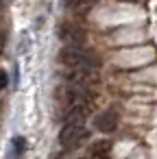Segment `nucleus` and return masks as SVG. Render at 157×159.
Here are the masks:
<instances>
[{
  "label": "nucleus",
  "instance_id": "obj_6",
  "mask_svg": "<svg viewBox=\"0 0 157 159\" xmlns=\"http://www.w3.org/2000/svg\"><path fill=\"white\" fill-rule=\"evenodd\" d=\"M111 148H113V144L109 139H98V142L92 144L90 152H92L94 159H109L111 157Z\"/></svg>",
  "mask_w": 157,
  "mask_h": 159
},
{
  "label": "nucleus",
  "instance_id": "obj_2",
  "mask_svg": "<svg viewBox=\"0 0 157 159\" xmlns=\"http://www.w3.org/2000/svg\"><path fill=\"white\" fill-rule=\"evenodd\" d=\"M87 129L83 126V124H76V122H68L63 129H61V133H59V144L63 146V148H76V146H81L85 139H87Z\"/></svg>",
  "mask_w": 157,
  "mask_h": 159
},
{
  "label": "nucleus",
  "instance_id": "obj_1",
  "mask_svg": "<svg viewBox=\"0 0 157 159\" xmlns=\"http://www.w3.org/2000/svg\"><path fill=\"white\" fill-rule=\"evenodd\" d=\"M59 61L63 68H85V70H98L100 57L81 48V46H66L59 52Z\"/></svg>",
  "mask_w": 157,
  "mask_h": 159
},
{
  "label": "nucleus",
  "instance_id": "obj_8",
  "mask_svg": "<svg viewBox=\"0 0 157 159\" xmlns=\"http://www.w3.org/2000/svg\"><path fill=\"white\" fill-rule=\"evenodd\" d=\"M13 148H16V155H22V152H24V148H26L24 137H13Z\"/></svg>",
  "mask_w": 157,
  "mask_h": 159
},
{
  "label": "nucleus",
  "instance_id": "obj_4",
  "mask_svg": "<svg viewBox=\"0 0 157 159\" xmlns=\"http://www.w3.org/2000/svg\"><path fill=\"white\" fill-rule=\"evenodd\" d=\"M59 39L66 42L68 46H81L85 42V31L72 22H63L59 26Z\"/></svg>",
  "mask_w": 157,
  "mask_h": 159
},
{
  "label": "nucleus",
  "instance_id": "obj_7",
  "mask_svg": "<svg viewBox=\"0 0 157 159\" xmlns=\"http://www.w3.org/2000/svg\"><path fill=\"white\" fill-rule=\"evenodd\" d=\"M94 5V0H66V9L74 13H83Z\"/></svg>",
  "mask_w": 157,
  "mask_h": 159
},
{
  "label": "nucleus",
  "instance_id": "obj_10",
  "mask_svg": "<svg viewBox=\"0 0 157 159\" xmlns=\"http://www.w3.org/2000/svg\"><path fill=\"white\" fill-rule=\"evenodd\" d=\"M5 44H7V35H5L2 31H0V52L5 50Z\"/></svg>",
  "mask_w": 157,
  "mask_h": 159
},
{
  "label": "nucleus",
  "instance_id": "obj_9",
  "mask_svg": "<svg viewBox=\"0 0 157 159\" xmlns=\"http://www.w3.org/2000/svg\"><path fill=\"white\" fill-rule=\"evenodd\" d=\"M5 87H7V72L0 70V92H2Z\"/></svg>",
  "mask_w": 157,
  "mask_h": 159
},
{
  "label": "nucleus",
  "instance_id": "obj_3",
  "mask_svg": "<svg viewBox=\"0 0 157 159\" xmlns=\"http://www.w3.org/2000/svg\"><path fill=\"white\" fill-rule=\"evenodd\" d=\"M63 79L68 81V85H76V87L85 89V87L98 83V72L96 70H85V68H66Z\"/></svg>",
  "mask_w": 157,
  "mask_h": 159
},
{
  "label": "nucleus",
  "instance_id": "obj_5",
  "mask_svg": "<svg viewBox=\"0 0 157 159\" xmlns=\"http://www.w3.org/2000/svg\"><path fill=\"white\" fill-rule=\"evenodd\" d=\"M94 126L100 133H113L118 126V113L116 111H103L94 118Z\"/></svg>",
  "mask_w": 157,
  "mask_h": 159
}]
</instances>
